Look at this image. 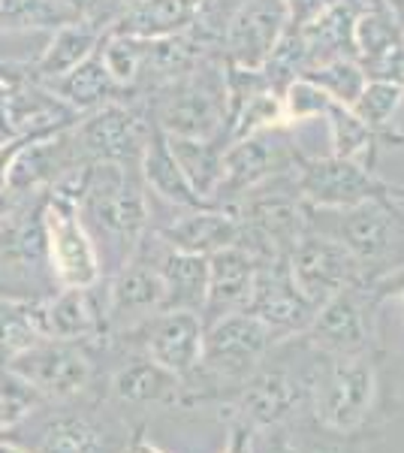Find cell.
<instances>
[{
  "label": "cell",
  "instance_id": "obj_9",
  "mask_svg": "<svg viewBox=\"0 0 404 453\" xmlns=\"http://www.w3.org/2000/svg\"><path fill=\"white\" fill-rule=\"evenodd\" d=\"M124 335L139 339L145 357L157 366L185 378L200 366L205 324L196 311H157L154 318Z\"/></svg>",
  "mask_w": 404,
  "mask_h": 453
},
{
  "label": "cell",
  "instance_id": "obj_2",
  "mask_svg": "<svg viewBox=\"0 0 404 453\" xmlns=\"http://www.w3.org/2000/svg\"><path fill=\"white\" fill-rule=\"evenodd\" d=\"M79 211H85L100 233L115 239L127 251V257L139 248V239L149 224V203H145L142 185L127 166L112 160L91 164Z\"/></svg>",
  "mask_w": 404,
  "mask_h": 453
},
{
  "label": "cell",
  "instance_id": "obj_40",
  "mask_svg": "<svg viewBox=\"0 0 404 453\" xmlns=\"http://www.w3.org/2000/svg\"><path fill=\"white\" fill-rule=\"evenodd\" d=\"M0 435H4V429H0Z\"/></svg>",
  "mask_w": 404,
  "mask_h": 453
},
{
  "label": "cell",
  "instance_id": "obj_10",
  "mask_svg": "<svg viewBox=\"0 0 404 453\" xmlns=\"http://www.w3.org/2000/svg\"><path fill=\"white\" fill-rule=\"evenodd\" d=\"M157 311H164V279L154 263L136 257V251L124 260L106 296V330L130 333L145 324Z\"/></svg>",
  "mask_w": 404,
  "mask_h": 453
},
{
  "label": "cell",
  "instance_id": "obj_39",
  "mask_svg": "<svg viewBox=\"0 0 404 453\" xmlns=\"http://www.w3.org/2000/svg\"><path fill=\"white\" fill-rule=\"evenodd\" d=\"M0 453H31L27 448H21L16 441H6V438H0Z\"/></svg>",
  "mask_w": 404,
  "mask_h": 453
},
{
  "label": "cell",
  "instance_id": "obj_24",
  "mask_svg": "<svg viewBox=\"0 0 404 453\" xmlns=\"http://www.w3.org/2000/svg\"><path fill=\"white\" fill-rule=\"evenodd\" d=\"M139 166H142V175H145V181H149V188L154 194L164 196V200L175 203V206H185V209L209 206V203L200 200V194L190 188V181L185 179V173H181L179 160L172 157L166 134L157 127V124L151 127V136H149V142H145Z\"/></svg>",
  "mask_w": 404,
  "mask_h": 453
},
{
  "label": "cell",
  "instance_id": "obj_33",
  "mask_svg": "<svg viewBox=\"0 0 404 453\" xmlns=\"http://www.w3.org/2000/svg\"><path fill=\"white\" fill-rule=\"evenodd\" d=\"M401 104V85L393 82H380V79H371L365 82L362 94L354 104V115L369 127H384V124L393 119V112Z\"/></svg>",
  "mask_w": 404,
  "mask_h": 453
},
{
  "label": "cell",
  "instance_id": "obj_8",
  "mask_svg": "<svg viewBox=\"0 0 404 453\" xmlns=\"http://www.w3.org/2000/svg\"><path fill=\"white\" fill-rule=\"evenodd\" d=\"M290 21L286 0H245L226 25V55L232 67L263 70Z\"/></svg>",
  "mask_w": 404,
  "mask_h": 453
},
{
  "label": "cell",
  "instance_id": "obj_13",
  "mask_svg": "<svg viewBox=\"0 0 404 453\" xmlns=\"http://www.w3.org/2000/svg\"><path fill=\"white\" fill-rule=\"evenodd\" d=\"M31 453H127L109 423L79 408H57L36 426Z\"/></svg>",
  "mask_w": 404,
  "mask_h": 453
},
{
  "label": "cell",
  "instance_id": "obj_28",
  "mask_svg": "<svg viewBox=\"0 0 404 453\" xmlns=\"http://www.w3.org/2000/svg\"><path fill=\"white\" fill-rule=\"evenodd\" d=\"M42 299H19L0 294V366L12 360L21 350L36 345L42 335L40 326Z\"/></svg>",
  "mask_w": 404,
  "mask_h": 453
},
{
  "label": "cell",
  "instance_id": "obj_15",
  "mask_svg": "<svg viewBox=\"0 0 404 453\" xmlns=\"http://www.w3.org/2000/svg\"><path fill=\"white\" fill-rule=\"evenodd\" d=\"M281 166V149L269 142L263 134H248L232 140L230 149L220 151V175L215 188V206L230 196L251 191L260 181H266Z\"/></svg>",
  "mask_w": 404,
  "mask_h": 453
},
{
  "label": "cell",
  "instance_id": "obj_35",
  "mask_svg": "<svg viewBox=\"0 0 404 453\" xmlns=\"http://www.w3.org/2000/svg\"><path fill=\"white\" fill-rule=\"evenodd\" d=\"M61 4L72 12L79 25L97 27V31L106 34L118 21L127 0H61Z\"/></svg>",
  "mask_w": 404,
  "mask_h": 453
},
{
  "label": "cell",
  "instance_id": "obj_7",
  "mask_svg": "<svg viewBox=\"0 0 404 453\" xmlns=\"http://www.w3.org/2000/svg\"><path fill=\"white\" fill-rule=\"evenodd\" d=\"M271 345V326L248 311L217 318L202 335L200 363L220 378H245Z\"/></svg>",
  "mask_w": 404,
  "mask_h": 453
},
{
  "label": "cell",
  "instance_id": "obj_23",
  "mask_svg": "<svg viewBox=\"0 0 404 453\" xmlns=\"http://www.w3.org/2000/svg\"><path fill=\"white\" fill-rule=\"evenodd\" d=\"M356 260H380L395 242L393 215L377 196L362 200L344 211L341 239H338Z\"/></svg>",
  "mask_w": 404,
  "mask_h": 453
},
{
  "label": "cell",
  "instance_id": "obj_29",
  "mask_svg": "<svg viewBox=\"0 0 404 453\" xmlns=\"http://www.w3.org/2000/svg\"><path fill=\"white\" fill-rule=\"evenodd\" d=\"M172 157L179 160L181 173L190 181L200 200L209 203L215 196L217 175H220V145L217 140H185V136H166Z\"/></svg>",
  "mask_w": 404,
  "mask_h": 453
},
{
  "label": "cell",
  "instance_id": "obj_6",
  "mask_svg": "<svg viewBox=\"0 0 404 453\" xmlns=\"http://www.w3.org/2000/svg\"><path fill=\"white\" fill-rule=\"evenodd\" d=\"M290 279L299 296L305 299L311 309H320L326 299L341 294L350 288L359 273V260L347 251L338 239L326 236H302L293 245L290 257Z\"/></svg>",
  "mask_w": 404,
  "mask_h": 453
},
{
  "label": "cell",
  "instance_id": "obj_37",
  "mask_svg": "<svg viewBox=\"0 0 404 453\" xmlns=\"http://www.w3.org/2000/svg\"><path fill=\"white\" fill-rule=\"evenodd\" d=\"M12 209H16V194H12V191H0V218H6Z\"/></svg>",
  "mask_w": 404,
  "mask_h": 453
},
{
  "label": "cell",
  "instance_id": "obj_31",
  "mask_svg": "<svg viewBox=\"0 0 404 453\" xmlns=\"http://www.w3.org/2000/svg\"><path fill=\"white\" fill-rule=\"evenodd\" d=\"M302 79L314 82L323 94H329L341 106H354L356 97L362 94L365 82H369L354 58H332V61L317 64V67H308L302 73Z\"/></svg>",
  "mask_w": 404,
  "mask_h": 453
},
{
  "label": "cell",
  "instance_id": "obj_11",
  "mask_svg": "<svg viewBox=\"0 0 404 453\" xmlns=\"http://www.w3.org/2000/svg\"><path fill=\"white\" fill-rule=\"evenodd\" d=\"M299 191L308 200L320 203V206H338L350 209L362 200L380 196L384 185L371 179L369 170L350 157H323V160H305L302 175H299Z\"/></svg>",
  "mask_w": 404,
  "mask_h": 453
},
{
  "label": "cell",
  "instance_id": "obj_27",
  "mask_svg": "<svg viewBox=\"0 0 404 453\" xmlns=\"http://www.w3.org/2000/svg\"><path fill=\"white\" fill-rule=\"evenodd\" d=\"M100 40H103V31H97V27H88V25H79V21L57 27L55 36L49 40L46 52H42V58L36 61V73H40V79H46L49 82V79L67 76L70 70H76L79 64H82L85 58L100 46Z\"/></svg>",
  "mask_w": 404,
  "mask_h": 453
},
{
  "label": "cell",
  "instance_id": "obj_30",
  "mask_svg": "<svg viewBox=\"0 0 404 453\" xmlns=\"http://www.w3.org/2000/svg\"><path fill=\"white\" fill-rule=\"evenodd\" d=\"M296 402H299V387L293 378H286L284 372H263V375H256L248 384L241 408L256 423H275L284 414H290V408Z\"/></svg>",
  "mask_w": 404,
  "mask_h": 453
},
{
  "label": "cell",
  "instance_id": "obj_5",
  "mask_svg": "<svg viewBox=\"0 0 404 453\" xmlns=\"http://www.w3.org/2000/svg\"><path fill=\"white\" fill-rule=\"evenodd\" d=\"M151 127L133 109L121 104H103L91 109V115L72 130L79 157L88 164L112 160V164H139L145 151V142L151 136Z\"/></svg>",
  "mask_w": 404,
  "mask_h": 453
},
{
  "label": "cell",
  "instance_id": "obj_21",
  "mask_svg": "<svg viewBox=\"0 0 404 453\" xmlns=\"http://www.w3.org/2000/svg\"><path fill=\"white\" fill-rule=\"evenodd\" d=\"M311 335L314 342H320L323 348L335 350L341 357H359L369 345V326H365L362 309L350 294V288H344L341 294L320 305L311 318Z\"/></svg>",
  "mask_w": 404,
  "mask_h": 453
},
{
  "label": "cell",
  "instance_id": "obj_3",
  "mask_svg": "<svg viewBox=\"0 0 404 453\" xmlns=\"http://www.w3.org/2000/svg\"><path fill=\"white\" fill-rule=\"evenodd\" d=\"M6 369L25 378L46 402H72L91 387L94 363L85 342L40 339L36 345L12 357Z\"/></svg>",
  "mask_w": 404,
  "mask_h": 453
},
{
  "label": "cell",
  "instance_id": "obj_36",
  "mask_svg": "<svg viewBox=\"0 0 404 453\" xmlns=\"http://www.w3.org/2000/svg\"><path fill=\"white\" fill-rule=\"evenodd\" d=\"M286 6H290V16H293V25H308V21H314L320 16L326 6H332V0H286Z\"/></svg>",
  "mask_w": 404,
  "mask_h": 453
},
{
  "label": "cell",
  "instance_id": "obj_14",
  "mask_svg": "<svg viewBox=\"0 0 404 453\" xmlns=\"http://www.w3.org/2000/svg\"><path fill=\"white\" fill-rule=\"evenodd\" d=\"M91 288H64L57 296L40 303V326L46 339L88 342L106 333V305Z\"/></svg>",
  "mask_w": 404,
  "mask_h": 453
},
{
  "label": "cell",
  "instance_id": "obj_22",
  "mask_svg": "<svg viewBox=\"0 0 404 453\" xmlns=\"http://www.w3.org/2000/svg\"><path fill=\"white\" fill-rule=\"evenodd\" d=\"M164 279V311H202L209 294V257L205 254L169 251L157 263Z\"/></svg>",
  "mask_w": 404,
  "mask_h": 453
},
{
  "label": "cell",
  "instance_id": "obj_25",
  "mask_svg": "<svg viewBox=\"0 0 404 453\" xmlns=\"http://www.w3.org/2000/svg\"><path fill=\"white\" fill-rule=\"evenodd\" d=\"M181 378L157 366L149 357L130 360L112 375V396L124 405H151V402H175Z\"/></svg>",
  "mask_w": 404,
  "mask_h": 453
},
{
  "label": "cell",
  "instance_id": "obj_19",
  "mask_svg": "<svg viewBox=\"0 0 404 453\" xmlns=\"http://www.w3.org/2000/svg\"><path fill=\"white\" fill-rule=\"evenodd\" d=\"M395 25L389 16L369 12L354 25V42L365 76L404 88V36Z\"/></svg>",
  "mask_w": 404,
  "mask_h": 453
},
{
  "label": "cell",
  "instance_id": "obj_17",
  "mask_svg": "<svg viewBox=\"0 0 404 453\" xmlns=\"http://www.w3.org/2000/svg\"><path fill=\"white\" fill-rule=\"evenodd\" d=\"M374 396V372L362 357H341L323 390V418L335 429H354Z\"/></svg>",
  "mask_w": 404,
  "mask_h": 453
},
{
  "label": "cell",
  "instance_id": "obj_20",
  "mask_svg": "<svg viewBox=\"0 0 404 453\" xmlns=\"http://www.w3.org/2000/svg\"><path fill=\"white\" fill-rule=\"evenodd\" d=\"M239 209L230 206H217V209H194L190 215L179 218L172 226L160 230V236L166 239L169 248L175 251H187V254H205L224 245H236L239 242Z\"/></svg>",
  "mask_w": 404,
  "mask_h": 453
},
{
  "label": "cell",
  "instance_id": "obj_12",
  "mask_svg": "<svg viewBox=\"0 0 404 453\" xmlns=\"http://www.w3.org/2000/svg\"><path fill=\"white\" fill-rule=\"evenodd\" d=\"M286 257H290V254H286ZM286 257H278V260H269L256 266L251 296H248L245 309H241V311L254 314V318H260L263 324H269L271 330H275V326H290V330L308 326L314 311H317L299 296L296 288H293Z\"/></svg>",
  "mask_w": 404,
  "mask_h": 453
},
{
  "label": "cell",
  "instance_id": "obj_38",
  "mask_svg": "<svg viewBox=\"0 0 404 453\" xmlns=\"http://www.w3.org/2000/svg\"><path fill=\"white\" fill-rule=\"evenodd\" d=\"M386 6H389V12L395 16V21L404 25V0H386Z\"/></svg>",
  "mask_w": 404,
  "mask_h": 453
},
{
  "label": "cell",
  "instance_id": "obj_16",
  "mask_svg": "<svg viewBox=\"0 0 404 453\" xmlns=\"http://www.w3.org/2000/svg\"><path fill=\"white\" fill-rule=\"evenodd\" d=\"M260 263L241 245H224L209 254V294H205L202 311L215 324L217 318L241 311L251 296L254 275Z\"/></svg>",
  "mask_w": 404,
  "mask_h": 453
},
{
  "label": "cell",
  "instance_id": "obj_26",
  "mask_svg": "<svg viewBox=\"0 0 404 453\" xmlns=\"http://www.w3.org/2000/svg\"><path fill=\"white\" fill-rule=\"evenodd\" d=\"M49 91L57 100H64L72 112H91L103 104H109L115 91V79L109 76L106 64L100 58V46L61 79H49Z\"/></svg>",
  "mask_w": 404,
  "mask_h": 453
},
{
  "label": "cell",
  "instance_id": "obj_34",
  "mask_svg": "<svg viewBox=\"0 0 404 453\" xmlns=\"http://www.w3.org/2000/svg\"><path fill=\"white\" fill-rule=\"evenodd\" d=\"M329 119H332V134H335V155L338 157H350L354 160L359 151L369 145L371 140V130H369V124H362L356 119L354 112H350L347 106H341V104H329Z\"/></svg>",
  "mask_w": 404,
  "mask_h": 453
},
{
  "label": "cell",
  "instance_id": "obj_18",
  "mask_svg": "<svg viewBox=\"0 0 404 453\" xmlns=\"http://www.w3.org/2000/svg\"><path fill=\"white\" fill-rule=\"evenodd\" d=\"M209 0H136L127 4L106 34L139 36V40H164L185 34L196 25Z\"/></svg>",
  "mask_w": 404,
  "mask_h": 453
},
{
  "label": "cell",
  "instance_id": "obj_4",
  "mask_svg": "<svg viewBox=\"0 0 404 453\" xmlns=\"http://www.w3.org/2000/svg\"><path fill=\"white\" fill-rule=\"evenodd\" d=\"M46 242H49V269L51 279L61 288H91L100 281V260L85 224L79 221V206L46 194Z\"/></svg>",
  "mask_w": 404,
  "mask_h": 453
},
{
  "label": "cell",
  "instance_id": "obj_32",
  "mask_svg": "<svg viewBox=\"0 0 404 453\" xmlns=\"http://www.w3.org/2000/svg\"><path fill=\"white\" fill-rule=\"evenodd\" d=\"M46 405V399L34 390L25 378H19L16 372L0 366V429L12 433L25 420H31L40 408Z\"/></svg>",
  "mask_w": 404,
  "mask_h": 453
},
{
  "label": "cell",
  "instance_id": "obj_1",
  "mask_svg": "<svg viewBox=\"0 0 404 453\" xmlns=\"http://www.w3.org/2000/svg\"><path fill=\"white\" fill-rule=\"evenodd\" d=\"M226 106V73L217 64H196L185 76L169 82L166 97L160 100L157 127L166 136L217 140L224 134Z\"/></svg>",
  "mask_w": 404,
  "mask_h": 453
}]
</instances>
